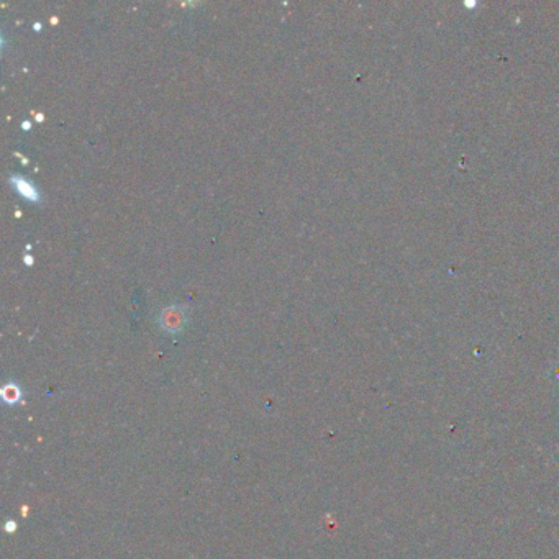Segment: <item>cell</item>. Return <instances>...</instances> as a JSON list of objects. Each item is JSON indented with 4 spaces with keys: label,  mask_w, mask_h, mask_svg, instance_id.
I'll list each match as a JSON object with an SVG mask.
<instances>
[{
    "label": "cell",
    "mask_w": 559,
    "mask_h": 559,
    "mask_svg": "<svg viewBox=\"0 0 559 559\" xmlns=\"http://www.w3.org/2000/svg\"><path fill=\"white\" fill-rule=\"evenodd\" d=\"M179 320H181V315H177V313H174V308H171V310L164 312V315H163V325H164V327H166V328L172 330V328L179 327Z\"/></svg>",
    "instance_id": "obj_1"
},
{
    "label": "cell",
    "mask_w": 559,
    "mask_h": 559,
    "mask_svg": "<svg viewBox=\"0 0 559 559\" xmlns=\"http://www.w3.org/2000/svg\"><path fill=\"white\" fill-rule=\"evenodd\" d=\"M16 187H19L20 190H22V194H23V196H27V197H30V198H36V192H35V189H33L32 185L28 184V182H25V181H19V184H16Z\"/></svg>",
    "instance_id": "obj_2"
}]
</instances>
